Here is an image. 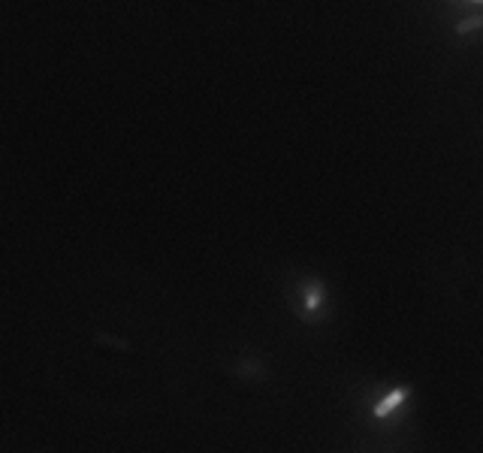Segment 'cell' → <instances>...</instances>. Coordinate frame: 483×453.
<instances>
[{
  "mask_svg": "<svg viewBox=\"0 0 483 453\" xmlns=\"http://www.w3.org/2000/svg\"><path fill=\"white\" fill-rule=\"evenodd\" d=\"M474 30H483V15H468V19H462L456 25V34H474Z\"/></svg>",
  "mask_w": 483,
  "mask_h": 453,
  "instance_id": "3957f363",
  "label": "cell"
},
{
  "mask_svg": "<svg viewBox=\"0 0 483 453\" xmlns=\"http://www.w3.org/2000/svg\"><path fill=\"white\" fill-rule=\"evenodd\" d=\"M323 284L320 281H308L305 287H302V302H305V314H314L317 308L323 305Z\"/></svg>",
  "mask_w": 483,
  "mask_h": 453,
  "instance_id": "7a4b0ae2",
  "label": "cell"
},
{
  "mask_svg": "<svg viewBox=\"0 0 483 453\" xmlns=\"http://www.w3.org/2000/svg\"><path fill=\"white\" fill-rule=\"evenodd\" d=\"M468 3H483V0H468Z\"/></svg>",
  "mask_w": 483,
  "mask_h": 453,
  "instance_id": "277c9868",
  "label": "cell"
},
{
  "mask_svg": "<svg viewBox=\"0 0 483 453\" xmlns=\"http://www.w3.org/2000/svg\"><path fill=\"white\" fill-rule=\"evenodd\" d=\"M408 396H411V387H396V390H390V393H387V396H384V399H381V402H377V405H375V417H377V420H384V417H390V414H392V411H396V408H399V405H402V402H405V399H408Z\"/></svg>",
  "mask_w": 483,
  "mask_h": 453,
  "instance_id": "6da1fadb",
  "label": "cell"
}]
</instances>
